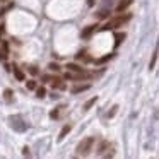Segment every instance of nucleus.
<instances>
[{
  "label": "nucleus",
  "mask_w": 159,
  "mask_h": 159,
  "mask_svg": "<svg viewBox=\"0 0 159 159\" xmlns=\"http://www.w3.org/2000/svg\"><path fill=\"white\" fill-rule=\"evenodd\" d=\"M41 80L43 82H50V80H52V75H41Z\"/></svg>",
  "instance_id": "bb28decb"
},
{
  "label": "nucleus",
  "mask_w": 159,
  "mask_h": 159,
  "mask_svg": "<svg viewBox=\"0 0 159 159\" xmlns=\"http://www.w3.org/2000/svg\"><path fill=\"white\" fill-rule=\"evenodd\" d=\"M130 4H132V0H120V4L116 5V12H123Z\"/></svg>",
  "instance_id": "9d476101"
},
{
  "label": "nucleus",
  "mask_w": 159,
  "mask_h": 159,
  "mask_svg": "<svg viewBox=\"0 0 159 159\" xmlns=\"http://www.w3.org/2000/svg\"><path fill=\"white\" fill-rule=\"evenodd\" d=\"M2 48H4V52L7 53V55H9V45H7V43H5V41L2 43Z\"/></svg>",
  "instance_id": "cd10ccee"
},
{
  "label": "nucleus",
  "mask_w": 159,
  "mask_h": 159,
  "mask_svg": "<svg viewBox=\"0 0 159 159\" xmlns=\"http://www.w3.org/2000/svg\"><path fill=\"white\" fill-rule=\"evenodd\" d=\"M48 69L52 70V72H60V70H62V69H60V65H58V63H55V62L48 63Z\"/></svg>",
  "instance_id": "aec40b11"
},
{
  "label": "nucleus",
  "mask_w": 159,
  "mask_h": 159,
  "mask_svg": "<svg viewBox=\"0 0 159 159\" xmlns=\"http://www.w3.org/2000/svg\"><path fill=\"white\" fill-rule=\"evenodd\" d=\"M132 19L130 14H125V16H118V17L111 19L108 24H104V28H101L103 31H108V29H116V28H121L123 24H127L128 21Z\"/></svg>",
  "instance_id": "f03ea898"
},
{
  "label": "nucleus",
  "mask_w": 159,
  "mask_h": 159,
  "mask_svg": "<svg viewBox=\"0 0 159 159\" xmlns=\"http://www.w3.org/2000/svg\"><path fill=\"white\" fill-rule=\"evenodd\" d=\"M75 60H82V62H91V57H87V52L86 50H82V52H79L75 55Z\"/></svg>",
  "instance_id": "f8f14e48"
},
{
  "label": "nucleus",
  "mask_w": 159,
  "mask_h": 159,
  "mask_svg": "<svg viewBox=\"0 0 159 159\" xmlns=\"http://www.w3.org/2000/svg\"><path fill=\"white\" fill-rule=\"evenodd\" d=\"M125 38H127L125 33H116V34H115V46H120L121 43L125 41Z\"/></svg>",
  "instance_id": "9b49d317"
},
{
  "label": "nucleus",
  "mask_w": 159,
  "mask_h": 159,
  "mask_svg": "<svg viewBox=\"0 0 159 159\" xmlns=\"http://www.w3.org/2000/svg\"><path fill=\"white\" fill-rule=\"evenodd\" d=\"M9 125H11L12 130L16 132H26L28 130V123H26L24 120H22V116H19V115H14V116H9Z\"/></svg>",
  "instance_id": "7ed1b4c3"
},
{
  "label": "nucleus",
  "mask_w": 159,
  "mask_h": 159,
  "mask_svg": "<svg viewBox=\"0 0 159 159\" xmlns=\"http://www.w3.org/2000/svg\"><path fill=\"white\" fill-rule=\"evenodd\" d=\"M14 93H12V89H5L4 91V99L7 101V103H12V99H14Z\"/></svg>",
  "instance_id": "2eb2a0df"
},
{
  "label": "nucleus",
  "mask_w": 159,
  "mask_h": 159,
  "mask_svg": "<svg viewBox=\"0 0 159 159\" xmlns=\"http://www.w3.org/2000/svg\"><path fill=\"white\" fill-rule=\"evenodd\" d=\"M108 149H110V142H108V140H101V142H99V145H98L96 154H98V156H103V154H104V151H108Z\"/></svg>",
  "instance_id": "423d86ee"
},
{
  "label": "nucleus",
  "mask_w": 159,
  "mask_h": 159,
  "mask_svg": "<svg viewBox=\"0 0 159 159\" xmlns=\"http://www.w3.org/2000/svg\"><path fill=\"white\" fill-rule=\"evenodd\" d=\"M70 130H72V125H70V123L63 125V128H62V130H60V134H58V142H62L63 139H65V135L69 134Z\"/></svg>",
  "instance_id": "0eeeda50"
},
{
  "label": "nucleus",
  "mask_w": 159,
  "mask_h": 159,
  "mask_svg": "<svg viewBox=\"0 0 159 159\" xmlns=\"http://www.w3.org/2000/svg\"><path fill=\"white\" fill-rule=\"evenodd\" d=\"M87 89H91V86H89V84H82V86H75V87H72V94L84 93V91H87Z\"/></svg>",
  "instance_id": "1a4fd4ad"
},
{
  "label": "nucleus",
  "mask_w": 159,
  "mask_h": 159,
  "mask_svg": "<svg viewBox=\"0 0 159 159\" xmlns=\"http://www.w3.org/2000/svg\"><path fill=\"white\" fill-rule=\"evenodd\" d=\"M156 62H157V48L154 50V53H152V58H151V62H149V69H151V70H154Z\"/></svg>",
  "instance_id": "4468645a"
},
{
  "label": "nucleus",
  "mask_w": 159,
  "mask_h": 159,
  "mask_svg": "<svg viewBox=\"0 0 159 159\" xmlns=\"http://www.w3.org/2000/svg\"><path fill=\"white\" fill-rule=\"evenodd\" d=\"M29 74H31V75H38V74H39V70H38V67H36V65H33V67H29Z\"/></svg>",
  "instance_id": "b1692460"
},
{
  "label": "nucleus",
  "mask_w": 159,
  "mask_h": 159,
  "mask_svg": "<svg viewBox=\"0 0 159 159\" xmlns=\"http://www.w3.org/2000/svg\"><path fill=\"white\" fill-rule=\"evenodd\" d=\"M63 106H60V108H55L53 111H50V118H53V120H57V118L60 116V110H62Z\"/></svg>",
  "instance_id": "a211bd4d"
},
{
  "label": "nucleus",
  "mask_w": 159,
  "mask_h": 159,
  "mask_svg": "<svg viewBox=\"0 0 159 159\" xmlns=\"http://www.w3.org/2000/svg\"><path fill=\"white\" fill-rule=\"evenodd\" d=\"M67 70H70V72H80V70H84V69H80L77 63H67V67H65Z\"/></svg>",
  "instance_id": "dca6fc26"
},
{
  "label": "nucleus",
  "mask_w": 159,
  "mask_h": 159,
  "mask_svg": "<svg viewBox=\"0 0 159 159\" xmlns=\"http://www.w3.org/2000/svg\"><path fill=\"white\" fill-rule=\"evenodd\" d=\"M14 75H16V79H17V80H21V82L24 80V74H22L21 70L17 69V67H14Z\"/></svg>",
  "instance_id": "6ab92c4d"
},
{
  "label": "nucleus",
  "mask_w": 159,
  "mask_h": 159,
  "mask_svg": "<svg viewBox=\"0 0 159 159\" xmlns=\"http://www.w3.org/2000/svg\"><path fill=\"white\" fill-rule=\"evenodd\" d=\"M96 28H98V26H87V28H86V29H84V31H82V34H80V36H82L84 39L91 38V34H93V33L96 31Z\"/></svg>",
  "instance_id": "6e6552de"
},
{
  "label": "nucleus",
  "mask_w": 159,
  "mask_h": 159,
  "mask_svg": "<svg viewBox=\"0 0 159 159\" xmlns=\"http://www.w3.org/2000/svg\"><path fill=\"white\" fill-rule=\"evenodd\" d=\"M52 87H53V91H55V89L65 91L67 89V84L63 82V79H60V77H52Z\"/></svg>",
  "instance_id": "39448f33"
},
{
  "label": "nucleus",
  "mask_w": 159,
  "mask_h": 159,
  "mask_svg": "<svg viewBox=\"0 0 159 159\" xmlns=\"http://www.w3.org/2000/svg\"><path fill=\"white\" fill-rule=\"evenodd\" d=\"M22 156H31V152H29V149H28V147L22 149Z\"/></svg>",
  "instance_id": "c85d7f7f"
},
{
  "label": "nucleus",
  "mask_w": 159,
  "mask_h": 159,
  "mask_svg": "<svg viewBox=\"0 0 159 159\" xmlns=\"http://www.w3.org/2000/svg\"><path fill=\"white\" fill-rule=\"evenodd\" d=\"M98 103V96H94V98H91L89 101H86V104H84V111H87V110H91V108L94 106V104Z\"/></svg>",
  "instance_id": "ddd939ff"
},
{
  "label": "nucleus",
  "mask_w": 159,
  "mask_h": 159,
  "mask_svg": "<svg viewBox=\"0 0 159 159\" xmlns=\"http://www.w3.org/2000/svg\"><path fill=\"white\" fill-rule=\"evenodd\" d=\"M93 145H94V137H86L84 140H80L79 145L75 147V154L77 156H87L93 151Z\"/></svg>",
  "instance_id": "f257e3e1"
},
{
  "label": "nucleus",
  "mask_w": 159,
  "mask_h": 159,
  "mask_svg": "<svg viewBox=\"0 0 159 159\" xmlns=\"http://www.w3.org/2000/svg\"><path fill=\"white\" fill-rule=\"evenodd\" d=\"M116 110H118V104H113V106H111V111H108L106 118H113L115 115H116Z\"/></svg>",
  "instance_id": "412c9836"
},
{
  "label": "nucleus",
  "mask_w": 159,
  "mask_h": 159,
  "mask_svg": "<svg viewBox=\"0 0 159 159\" xmlns=\"http://www.w3.org/2000/svg\"><path fill=\"white\" fill-rule=\"evenodd\" d=\"M46 96V89H45V87H38V86H36V98H39V99H43V98H45Z\"/></svg>",
  "instance_id": "f3484780"
},
{
  "label": "nucleus",
  "mask_w": 159,
  "mask_h": 159,
  "mask_svg": "<svg viewBox=\"0 0 159 159\" xmlns=\"http://www.w3.org/2000/svg\"><path fill=\"white\" fill-rule=\"evenodd\" d=\"M111 58H113V53H110V55H106V57H101V58H98L96 63H104V62H108V60H111Z\"/></svg>",
  "instance_id": "4be33fe9"
},
{
  "label": "nucleus",
  "mask_w": 159,
  "mask_h": 159,
  "mask_svg": "<svg viewBox=\"0 0 159 159\" xmlns=\"http://www.w3.org/2000/svg\"><path fill=\"white\" fill-rule=\"evenodd\" d=\"M26 86H28V89H36V80H28V82H26Z\"/></svg>",
  "instance_id": "393cba45"
},
{
  "label": "nucleus",
  "mask_w": 159,
  "mask_h": 159,
  "mask_svg": "<svg viewBox=\"0 0 159 159\" xmlns=\"http://www.w3.org/2000/svg\"><path fill=\"white\" fill-rule=\"evenodd\" d=\"M94 4H96V0H87V5L89 7H94Z\"/></svg>",
  "instance_id": "c756f323"
},
{
  "label": "nucleus",
  "mask_w": 159,
  "mask_h": 159,
  "mask_svg": "<svg viewBox=\"0 0 159 159\" xmlns=\"http://www.w3.org/2000/svg\"><path fill=\"white\" fill-rule=\"evenodd\" d=\"M5 60H7V53L4 50H0V62H5Z\"/></svg>",
  "instance_id": "a878e982"
},
{
  "label": "nucleus",
  "mask_w": 159,
  "mask_h": 159,
  "mask_svg": "<svg viewBox=\"0 0 159 159\" xmlns=\"http://www.w3.org/2000/svg\"><path fill=\"white\" fill-rule=\"evenodd\" d=\"M87 77H89V74L86 70H80V72H70V70H67V74H65V79H69V80H82V79H87Z\"/></svg>",
  "instance_id": "20e7f679"
},
{
  "label": "nucleus",
  "mask_w": 159,
  "mask_h": 159,
  "mask_svg": "<svg viewBox=\"0 0 159 159\" xmlns=\"http://www.w3.org/2000/svg\"><path fill=\"white\" fill-rule=\"evenodd\" d=\"M108 14H110V11H106V9H103L101 12H98V17H99V19H104V17H108Z\"/></svg>",
  "instance_id": "5701e85b"
}]
</instances>
